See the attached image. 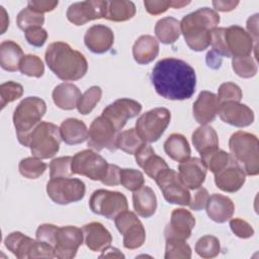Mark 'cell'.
Returning <instances> with one entry per match:
<instances>
[{
    "instance_id": "obj_45",
    "label": "cell",
    "mask_w": 259,
    "mask_h": 259,
    "mask_svg": "<svg viewBox=\"0 0 259 259\" xmlns=\"http://www.w3.org/2000/svg\"><path fill=\"white\" fill-rule=\"evenodd\" d=\"M45 22V16L41 13H38L29 7L22 9L16 19V23L20 29L25 31L27 28L34 26H41Z\"/></svg>"
},
{
    "instance_id": "obj_35",
    "label": "cell",
    "mask_w": 259,
    "mask_h": 259,
    "mask_svg": "<svg viewBox=\"0 0 259 259\" xmlns=\"http://www.w3.org/2000/svg\"><path fill=\"white\" fill-rule=\"evenodd\" d=\"M155 34L162 44L170 45L175 42L181 34L180 21L170 16L158 20L155 25Z\"/></svg>"
},
{
    "instance_id": "obj_49",
    "label": "cell",
    "mask_w": 259,
    "mask_h": 259,
    "mask_svg": "<svg viewBox=\"0 0 259 259\" xmlns=\"http://www.w3.org/2000/svg\"><path fill=\"white\" fill-rule=\"evenodd\" d=\"M242 90L241 88L232 82H226L223 83L219 89H218V100L221 103L224 102H229V101H235V102H240L242 99Z\"/></svg>"
},
{
    "instance_id": "obj_10",
    "label": "cell",
    "mask_w": 259,
    "mask_h": 259,
    "mask_svg": "<svg viewBox=\"0 0 259 259\" xmlns=\"http://www.w3.org/2000/svg\"><path fill=\"white\" fill-rule=\"evenodd\" d=\"M164 198L173 204L188 205L190 192L181 180L178 172L167 168L162 171L155 179Z\"/></svg>"
},
{
    "instance_id": "obj_61",
    "label": "cell",
    "mask_w": 259,
    "mask_h": 259,
    "mask_svg": "<svg viewBox=\"0 0 259 259\" xmlns=\"http://www.w3.org/2000/svg\"><path fill=\"white\" fill-rule=\"evenodd\" d=\"M0 8H1V33H4L6 28L9 25V17H8L4 7L1 6Z\"/></svg>"
},
{
    "instance_id": "obj_27",
    "label": "cell",
    "mask_w": 259,
    "mask_h": 259,
    "mask_svg": "<svg viewBox=\"0 0 259 259\" xmlns=\"http://www.w3.org/2000/svg\"><path fill=\"white\" fill-rule=\"evenodd\" d=\"M158 54L159 41L152 35H141L134 44L133 56L138 64H149L156 59Z\"/></svg>"
},
{
    "instance_id": "obj_44",
    "label": "cell",
    "mask_w": 259,
    "mask_h": 259,
    "mask_svg": "<svg viewBox=\"0 0 259 259\" xmlns=\"http://www.w3.org/2000/svg\"><path fill=\"white\" fill-rule=\"evenodd\" d=\"M19 70L23 75L39 78L45 73V66L37 56L25 55L20 62Z\"/></svg>"
},
{
    "instance_id": "obj_34",
    "label": "cell",
    "mask_w": 259,
    "mask_h": 259,
    "mask_svg": "<svg viewBox=\"0 0 259 259\" xmlns=\"http://www.w3.org/2000/svg\"><path fill=\"white\" fill-rule=\"evenodd\" d=\"M192 144L199 154L219 148L218 134L212 126L201 125L193 132Z\"/></svg>"
},
{
    "instance_id": "obj_58",
    "label": "cell",
    "mask_w": 259,
    "mask_h": 259,
    "mask_svg": "<svg viewBox=\"0 0 259 259\" xmlns=\"http://www.w3.org/2000/svg\"><path fill=\"white\" fill-rule=\"evenodd\" d=\"M239 4V1H223V0H217V1H212V5L215 8V10L219 11H231L233 9H235L237 7V5Z\"/></svg>"
},
{
    "instance_id": "obj_51",
    "label": "cell",
    "mask_w": 259,
    "mask_h": 259,
    "mask_svg": "<svg viewBox=\"0 0 259 259\" xmlns=\"http://www.w3.org/2000/svg\"><path fill=\"white\" fill-rule=\"evenodd\" d=\"M25 38L27 42L33 47H42L48 38V32L41 26H34L27 28L24 31Z\"/></svg>"
},
{
    "instance_id": "obj_8",
    "label": "cell",
    "mask_w": 259,
    "mask_h": 259,
    "mask_svg": "<svg viewBox=\"0 0 259 259\" xmlns=\"http://www.w3.org/2000/svg\"><path fill=\"white\" fill-rule=\"evenodd\" d=\"M85 184L78 178H51L47 184L49 197L58 204H69L81 200L85 195Z\"/></svg>"
},
{
    "instance_id": "obj_46",
    "label": "cell",
    "mask_w": 259,
    "mask_h": 259,
    "mask_svg": "<svg viewBox=\"0 0 259 259\" xmlns=\"http://www.w3.org/2000/svg\"><path fill=\"white\" fill-rule=\"evenodd\" d=\"M145 178L141 171L136 169H120V184L131 191H136L144 185Z\"/></svg>"
},
{
    "instance_id": "obj_38",
    "label": "cell",
    "mask_w": 259,
    "mask_h": 259,
    "mask_svg": "<svg viewBox=\"0 0 259 259\" xmlns=\"http://www.w3.org/2000/svg\"><path fill=\"white\" fill-rule=\"evenodd\" d=\"M144 144L135 128H130L118 134L116 147L130 155H135L137 150Z\"/></svg>"
},
{
    "instance_id": "obj_31",
    "label": "cell",
    "mask_w": 259,
    "mask_h": 259,
    "mask_svg": "<svg viewBox=\"0 0 259 259\" xmlns=\"http://www.w3.org/2000/svg\"><path fill=\"white\" fill-rule=\"evenodd\" d=\"M62 140L68 145H77L87 140L88 130L86 124L77 118H67L60 126Z\"/></svg>"
},
{
    "instance_id": "obj_54",
    "label": "cell",
    "mask_w": 259,
    "mask_h": 259,
    "mask_svg": "<svg viewBox=\"0 0 259 259\" xmlns=\"http://www.w3.org/2000/svg\"><path fill=\"white\" fill-rule=\"evenodd\" d=\"M144 5L146 10L152 14V15H158L161 13H164L168 10L169 7H171V0L165 1V0H145Z\"/></svg>"
},
{
    "instance_id": "obj_11",
    "label": "cell",
    "mask_w": 259,
    "mask_h": 259,
    "mask_svg": "<svg viewBox=\"0 0 259 259\" xmlns=\"http://www.w3.org/2000/svg\"><path fill=\"white\" fill-rule=\"evenodd\" d=\"M107 161L92 150H84L72 157V173L101 181L108 169Z\"/></svg>"
},
{
    "instance_id": "obj_32",
    "label": "cell",
    "mask_w": 259,
    "mask_h": 259,
    "mask_svg": "<svg viewBox=\"0 0 259 259\" xmlns=\"http://www.w3.org/2000/svg\"><path fill=\"white\" fill-rule=\"evenodd\" d=\"M24 57L19 45L12 40H4L0 45V65L2 69L15 72L19 70L20 62Z\"/></svg>"
},
{
    "instance_id": "obj_43",
    "label": "cell",
    "mask_w": 259,
    "mask_h": 259,
    "mask_svg": "<svg viewBox=\"0 0 259 259\" xmlns=\"http://www.w3.org/2000/svg\"><path fill=\"white\" fill-rule=\"evenodd\" d=\"M232 67L234 72L242 78H251L257 73V64L251 55L233 58Z\"/></svg>"
},
{
    "instance_id": "obj_5",
    "label": "cell",
    "mask_w": 259,
    "mask_h": 259,
    "mask_svg": "<svg viewBox=\"0 0 259 259\" xmlns=\"http://www.w3.org/2000/svg\"><path fill=\"white\" fill-rule=\"evenodd\" d=\"M46 111V102L36 96L25 97L16 106L13 113V124L17 139L24 147H27L31 132L40 122Z\"/></svg>"
},
{
    "instance_id": "obj_48",
    "label": "cell",
    "mask_w": 259,
    "mask_h": 259,
    "mask_svg": "<svg viewBox=\"0 0 259 259\" xmlns=\"http://www.w3.org/2000/svg\"><path fill=\"white\" fill-rule=\"evenodd\" d=\"M72 157L65 156L54 159L50 164V177H71L72 175Z\"/></svg>"
},
{
    "instance_id": "obj_4",
    "label": "cell",
    "mask_w": 259,
    "mask_h": 259,
    "mask_svg": "<svg viewBox=\"0 0 259 259\" xmlns=\"http://www.w3.org/2000/svg\"><path fill=\"white\" fill-rule=\"evenodd\" d=\"M232 160L246 175L256 176L259 173L258 139L255 135L239 131L234 133L229 141Z\"/></svg>"
},
{
    "instance_id": "obj_55",
    "label": "cell",
    "mask_w": 259,
    "mask_h": 259,
    "mask_svg": "<svg viewBox=\"0 0 259 259\" xmlns=\"http://www.w3.org/2000/svg\"><path fill=\"white\" fill-rule=\"evenodd\" d=\"M101 183L107 186H115L120 184V168L116 165L109 164L107 172L101 180Z\"/></svg>"
},
{
    "instance_id": "obj_13",
    "label": "cell",
    "mask_w": 259,
    "mask_h": 259,
    "mask_svg": "<svg viewBox=\"0 0 259 259\" xmlns=\"http://www.w3.org/2000/svg\"><path fill=\"white\" fill-rule=\"evenodd\" d=\"M115 227L123 236V247L130 250L138 249L145 243L146 231L135 212L124 210L114 219Z\"/></svg>"
},
{
    "instance_id": "obj_14",
    "label": "cell",
    "mask_w": 259,
    "mask_h": 259,
    "mask_svg": "<svg viewBox=\"0 0 259 259\" xmlns=\"http://www.w3.org/2000/svg\"><path fill=\"white\" fill-rule=\"evenodd\" d=\"M223 40L227 58L249 56L252 51H254L255 58L257 56V45L254 44L248 32L239 25H232L228 28L225 27Z\"/></svg>"
},
{
    "instance_id": "obj_53",
    "label": "cell",
    "mask_w": 259,
    "mask_h": 259,
    "mask_svg": "<svg viewBox=\"0 0 259 259\" xmlns=\"http://www.w3.org/2000/svg\"><path fill=\"white\" fill-rule=\"evenodd\" d=\"M208 198V191L203 187H198L196 188V191L193 193V195L190 196L188 205L193 210H201L205 207Z\"/></svg>"
},
{
    "instance_id": "obj_17",
    "label": "cell",
    "mask_w": 259,
    "mask_h": 259,
    "mask_svg": "<svg viewBox=\"0 0 259 259\" xmlns=\"http://www.w3.org/2000/svg\"><path fill=\"white\" fill-rule=\"evenodd\" d=\"M142 110V104L134 99L120 98L106 106L102 111V116L107 118L120 132L130 118L137 116Z\"/></svg>"
},
{
    "instance_id": "obj_50",
    "label": "cell",
    "mask_w": 259,
    "mask_h": 259,
    "mask_svg": "<svg viewBox=\"0 0 259 259\" xmlns=\"http://www.w3.org/2000/svg\"><path fill=\"white\" fill-rule=\"evenodd\" d=\"M230 228L232 232L241 239H248L254 235V229L246 221L235 218L230 221Z\"/></svg>"
},
{
    "instance_id": "obj_40",
    "label": "cell",
    "mask_w": 259,
    "mask_h": 259,
    "mask_svg": "<svg viewBox=\"0 0 259 259\" xmlns=\"http://www.w3.org/2000/svg\"><path fill=\"white\" fill-rule=\"evenodd\" d=\"M102 95V90L99 86H91L88 88L80 97L78 104H77V109L81 114H88L90 113L96 104L100 101Z\"/></svg>"
},
{
    "instance_id": "obj_19",
    "label": "cell",
    "mask_w": 259,
    "mask_h": 259,
    "mask_svg": "<svg viewBox=\"0 0 259 259\" xmlns=\"http://www.w3.org/2000/svg\"><path fill=\"white\" fill-rule=\"evenodd\" d=\"M219 115L221 119L234 126L245 127L254 121V112L246 104L229 101L220 104Z\"/></svg>"
},
{
    "instance_id": "obj_15",
    "label": "cell",
    "mask_w": 259,
    "mask_h": 259,
    "mask_svg": "<svg viewBox=\"0 0 259 259\" xmlns=\"http://www.w3.org/2000/svg\"><path fill=\"white\" fill-rule=\"evenodd\" d=\"M83 230L75 226L59 227L55 240V254L60 259H71L76 256L83 243Z\"/></svg>"
},
{
    "instance_id": "obj_39",
    "label": "cell",
    "mask_w": 259,
    "mask_h": 259,
    "mask_svg": "<svg viewBox=\"0 0 259 259\" xmlns=\"http://www.w3.org/2000/svg\"><path fill=\"white\" fill-rule=\"evenodd\" d=\"M47 169V164L36 157H27L19 162L18 170L22 176L28 179H36Z\"/></svg>"
},
{
    "instance_id": "obj_3",
    "label": "cell",
    "mask_w": 259,
    "mask_h": 259,
    "mask_svg": "<svg viewBox=\"0 0 259 259\" xmlns=\"http://www.w3.org/2000/svg\"><path fill=\"white\" fill-rule=\"evenodd\" d=\"M219 23L218 12L203 7L185 15L180 21V29L189 49L201 52L210 46V32Z\"/></svg>"
},
{
    "instance_id": "obj_52",
    "label": "cell",
    "mask_w": 259,
    "mask_h": 259,
    "mask_svg": "<svg viewBox=\"0 0 259 259\" xmlns=\"http://www.w3.org/2000/svg\"><path fill=\"white\" fill-rule=\"evenodd\" d=\"M58 228H59L58 226H55V225H52V224L40 225L37 228L36 232H35L36 240L41 241V242H46V243H48V244H50L54 247Z\"/></svg>"
},
{
    "instance_id": "obj_42",
    "label": "cell",
    "mask_w": 259,
    "mask_h": 259,
    "mask_svg": "<svg viewBox=\"0 0 259 259\" xmlns=\"http://www.w3.org/2000/svg\"><path fill=\"white\" fill-rule=\"evenodd\" d=\"M164 257L165 259H189L191 249L185 240L167 239Z\"/></svg>"
},
{
    "instance_id": "obj_22",
    "label": "cell",
    "mask_w": 259,
    "mask_h": 259,
    "mask_svg": "<svg viewBox=\"0 0 259 259\" xmlns=\"http://www.w3.org/2000/svg\"><path fill=\"white\" fill-rule=\"evenodd\" d=\"M178 174L188 189H196L205 180L206 167L198 158H188L180 162Z\"/></svg>"
},
{
    "instance_id": "obj_29",
    "label": "cell",
    "mask_w": 259,
    "mask_h": 259,
    "mask_svg": "<svg viewBox=\"0 0 259 259\" xmlns=\"http://www.w3.org/2000/svg\"><path fill=\"white\" fill-rule=\"evenodd\" d=\"M133 204L135 211L142 218L152 217L157 208V197L154 190L143 185L138 190L134 191Z\"/></svg>"
},
{
    "instance_id": "obj_2",
    "label": "cell",
    "mask_w": 259,
    "mask_h": 259,
    "mask_svg": "<svg viewBox=\"0 0 259 259\" xmlns=\"http://www.w3.org/2000/svg\"><path fill=\"white\" fill-rule=\"evenodd\" d=\"M45 59L51 71L63 81L79 80L85 76L88 70V63L84 55L63 41L49 45Z\"/></svg>"
},
{
    "instance_id": "obj_28",
    "label": "cell",
    "mask_w": 259,
    "mask_h": 259,
    "mask_svg": "<svg viewBox=\"0 0 259 259\" xmlns=\"http://www.w3.org/2000/svg\"><path fill=\"white\" fill-rule=\"evenodd\" d=\"M54 103L61 109L72 110L77 107L78 101L82 96L79 88L72 83H61L53 90Z\"/></svg>"
},
{
    "instance_id": "obj_24",
    "label": "cell",
    "mask_w": 259,
    "mask_h": 259,
    "mask_svg": "<svg viewBox=\"0 0 259 259\" xmlns=\"http://www.w3.org/2000/svg\"><path fill=\"white\" fill-rule=\"evenodd\" d=\"M246 181V174L244 171L232 160L220 172L214 174L215 185L225 192L238 191Z\"/></svg>"
},
{
    "instance_id": "obj_36",
    "label": "cell",
    "mask_w": 259,
    "mask_h": 259,
    "mask_svg": "<svg viewBox=\"0 0 259 259\" xmlns=\"http://www.w3.org/2000/svg\"><path fill=\"white\" fill-rule=\"evenodd\" d=\"M136 14V5L132 1L113 0L107 1L105 17L111 21H126Z\"/></svg>"
},
{
    "instance_id": "obj_16",
    "label": "cell",
    "mask_w": 259,
    "mask_h": 259,
    "mask_svg": "<svg viewBox=\"0 0 259 259\" xmlns=\"http://www.w3.org/2000/svg\"><path fill=\"white\" fill-rule=\"evenodd\" d=\"M107 1L87 0L71 4L67 9V18L75 25H83L91 20L105 17Z\"/></svg>"
},
{
    "instance_id": "obj_59",
    "label": "cell",
    "mask_w": 259,
    "mask_h": 259,
    "mask_svg": "<svg viewBox=\"0 0 259 259\" xmlns=\"http://www.w3.org/2000/svg\"><path fill=\"white\" fill-rule=\"evenodd\" d=\"M206 64L211 69H219L222 64V57L211 50L206 55Z\"/></svg>"
},
{
    "instance_id": "obj_25",
    "label": "cell",
    "mask_w": 259,
    "mask_h": 259,
    "mask_svg": "<svg viewBox=\"0 0 259 259\" xmlns=\"http://www.w3.org/2000/svg\"><path fill=\"white\" fill-rule=\"evenodd\" d=\"M86 246L94 252H101L112 242L111 234L98 222H92L82 228Z\"/></svg>"
},
{
    "instance_id": "obj_12",
    "label": "cell",
    "mask_w": 259,
    "mask_h": 259,
    "mask_svg": "<svg viewBox=\"0 0 259 259\" xmlns=\"http://www.w3.org/2000/svg\"><path fill=\"white\" fill-rule=\"evenodd\" d=\"M118 134L119 132L111 121L100 115L92 121L89 127L87 137L88 147L98 152L103 149L114 152L117 150L116 140Z\"/></svg>"
},
{
    "instance_id": "obj_21",
    "label": "cell",
    "mask_w": 259,
    "mask_h": 259,
    "mask_svg": "<svg viewBox=\"0 0 259 259\" xmlns=\"http://www.w3.org/2000/svg\"><path fill=\"white\" fill-rule=\"evenodd\" d=\"M220 102L214 93L201 91L193 103L192 113L195 120L201 125L211 122L219 112Z\"/></svg>"
},
{
    "instance_id": "obj_56",
    "label": "cell",
    "mask_w": 259,
    "mask_h": 259,
    "mask_svg": "<svg viewBox=\"0 0 259 259\" xmlns=\"http://www.w3.org/2000/svg\"><path fill=\"white\" fill-rule=\"evenodd\" d=\"M58 1H49V0H40V1H28L27 7L30 9L44 14L45 12H49L54 10L58 6Z\"/></svg>"
},
{
    "instance_id": "obj_30",
    "label": "cell",
    "mask_w": 259,
    "mask_h": 259,
    "mask_svg": "<svg viewBox=\"0 0 259 259\" xmlns=\"http://www.w3.org/2000/svg\"><path fill=\"white\" fill-rule=\"evenodd\" d=\"M36 241L20 232L9 234L5 240V247L18 259L30 258Z\"/></svg>"
},
{
    "instance_id": "obj_62",
    "label": "cell",
    "mask_w": 259,
    "mask_h": 259,
    "mask_svg": "<svg viewBox=\"0 0 259 259\" xmlns=\"http://www.w3.org/2000/svg\"><path fill=\"white\" fill-rule=\"evenodd\" d=\"M189 1H177V0H171V7L173 8H182L184 6H186L187 4H189Z\"/></svg>"
},
{
    "instance_id": "obj_7",
    "label": "cell",
    "mask_w": 259,
    "mask_h": 259,
    "mask_svg": "<svg viewBox=\"0 0 259 259\" xmlns=\"http://www.w3.org/2000/svg\"><path fill=\"white\" fill-rule=\"evenodd\" d=\"M171 113L165 107H156L143 113L136 122V132L144 143L158 141L170 123Z\"/></svg>"
},
{
    "instance_id": "obj_26",
    "label": "cell",
    "mask_w": 259,
    "mask_h": 259,
    "mask_svg": "<svg viewBox=\"0 0 259 259\" xmlns=\"http://www.w3.org/2000/svg\"><path fill=\"white\" fill-rule=\"evenodd\" d=\"M205 207L208 218L220 224L229 221L233 217L235 210V205L232 199L219 193H213L209 196Z\"/></svg>"
},
{
    "instance_id": "obj_18",
    "label": "cell",
    "mask_w": 259,
    "mask_h": 259,
    "mask_svg": "<svg viewBox=\"0 0 259 259\" xmlns=\"http://www.w3.org/2000/svg\"><path fill=\"white\" fill-rule=\"evenodd\" d=\"M195 226V219L185 208H175L171 213L169 224L166 226L164 235L167 239L186 240L190 237Z\"/></svg>"
},
{
    "instance_id": "obj_33",
    "label": "cell",
    "mask_w": 259,
    "mask_h": 259,
    "mask_svg": "<svg viewBox=\"0 0 259 259\" xmlns=\"http://www.w3.org/2000/svg\"><path fill=\"white\" fill-rule=\"evenodd\" d=\"M164 151L176 162H182L188 159L191 154L186 138L180 134H172L167 138L164 143Z\"/></svg>"
},
{
    "instance_id": "obj_6",
    "label": "cell",
    "mask_w": 259,
    "mask_h": 259,
    "mask_svg": "<svg viewBox=\"0 0 259 259\" xmlns=\"http://www.w3.org/2000/svg\"><path fill=\"white\" fill-rule=\"evenodd\" d=\"M61 141L60 127L52 122L40 121L31 132L27 147L30 148L33 157L49 159L59 152Z\"/></svg>"
},
{
    "instance_id": "obj_57",
    "label": "cell",
    "mask_w": 259,
    "mask_h": 259,
    "mask_svg": "<svg viewBox=\"0 0 259 259\" xmlns=\"http://www.w3.org/2000/svg\"><path fill=\"white\" fill-rule=\"evenodd\" d=\"M247 32L252 37L254 44L258 40V14H254L247 20Z\"/></svg>"
},
{
    "instance_id": "obj_47",
    "label": "cell",
    "mask_w": 259,
    "mask_h": 259,
    "mask_svg": "<svg viewBox=\"0 0 259 259\" xmlns=\"http://www.w3.org/2000/svg\"><path fill=\"white\" fill-rule=\"evenodd\" d=\"M0 94H1V108L3 109L7 103H10L23 94V87L16 82L8 81L2 83L0 86Z\"/></svg>"
},
{
    "instance_id": "obj_60",
    "label": "cell",
    "mask_w": 259,
    "mask_h": 259,
    "mask_svg": "<svg viewBox=\"0 0 259 259\" xmlns=\"http://www.w3.org/2000/svg\"><path fill=\"white\" fill-rule=\"evenodd\" d=\"M102 252H103V253L99 256L100 258H103V257H110V258H112V257H114V258H123V257H124V255H123V254H122L118 249L113 248V247H110V246H108L107 248H105Z\"/></svg>"
},
{
    "instance_id": "obj_23",
    "label": "cell",
    "mask_w": 259,
    "mask_h": 259,
    "mask_svg": "<svg viewBox=\"0 0 259 259\" xmlns=\"http://www.w3.org/2000/svg\"><path fill=\"white\" fill-rule=\"evenodd\" d=\"M135 158L137 164L152 179H156L162 171L169 168L165 160L156 155L153 148L146 143L137 150Z\"/></svg>"
},
{
    "instance_id": "obj_37",
    "label": "cell",
    "mask_w": 259,
    "mask_h": 259,
    "mask_svg": "<svg viewBox=\"0 0 259 259\" xmlns=\"http://www.w3.org/2000/svg\"><path fill=\"white\" fill-rule=\"evenodd\" d=\"M200 160L202 161L206 169L210 170V172H212L213 174L223 170L231 162L230 154L223 150H220L219 148L206 151L200 154Z\"/></svg>"
},
{
    "instance_id": "obj_41",
    "label": "cell",
    "mask_w": 259,
    "mask_h": 259,
    "mask_svg": "<svg viewBox=\"0 0 259 259\" xmlns=\"http://www.w3.org/2000/svg\"><path fill=\"white\" fill-rule=\"evenodd\" d=\"M221 251L220 241L217 237L205 235L198 239L195 244V252L202 258L208 259L219 255Z\"/></svg>"
},
{
    "instance_id": "obj_1",
    "label": "cell",
    "mask_w": 259,
    "mask_h": 259,
    "mask_svg": "<svg viewBox=\"0 0 259 259\" xmlns=\"http://www.w3.org/2000/svg\"><path fill=\"white\" fill-rule=\"evenodd\" d=\"M151 81L156 92L170 100L188 99L196 87L194 69L176 58H165L157 62L151 73Z\"/></svg>"
},
{
    "instance_id": "obj_9",
    "label": "cell",
    "mask_w": 259,
    "mask_h": 259,
    "mask_svg": "<svg viewBox=\"0 0 259 259\" xmlns=\"http://www.w3.org/2000/svg\"><path fill=\"white\" fill-rule=\"evenodd\" d=\"M90 209L96 213L113 220L127 209V199L123 193L106 189L95 190L89 199Z\"/></svg>"
},
{
    "instance_id": "obj_20",
    "label": "cell",
    "mask_w": 259,
    "mask_h": 259,
    "mask_svg": "<svg viewBox=\"0 0 259 259\" xmlns=\"http://www.w3.org/2000/svg\"><path fill=\"white\" fill-rule=\"evenodd\" d=\"M113 41V31L103 24L92 25L87 29L84 35L85 46L94 54H103L109 51Z\"/></svg>"
}]
</instances>
